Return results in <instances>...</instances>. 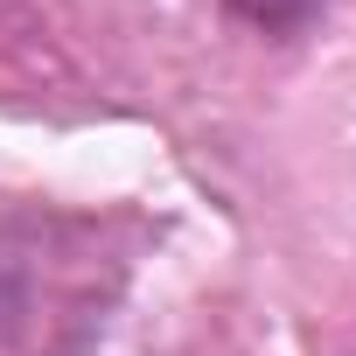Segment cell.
<instances>
[{
    "label": "cell",
    "mask_w": 356,
    "mask_h": 356,
    "mask_svg": "<svg viewBox=\"0 0 356 356\" xmlns=\"http://www.w3.org/2000/svg\"><path fill=\"white\" fill-rule=\"evenodd\" d=\"M140 245L147 224L133 210L0 203V356H84Z\"/></svg>",
    "instance_id": "6da1fadb"
},
{
    "label": "cell",
    "mask_w": 356,
    "mask_h": 356,
    "mask_svg": "<svg viewBox=\"0 0 356 356\" xmlns=\"http://www.w3.org/2000/svg\"><path fill=\"white\" fill-rule=\"evenodd\" d=\"M224 8H231L238 22H252L259 35L293 42V35H307V29L321 22V8H328V0H224Z\"/></svg>",
    "instance_id": "7a4b0ae2"
}]
</instances>
